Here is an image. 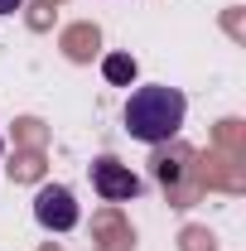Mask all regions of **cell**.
<instances>
[{
	"label": "cell",
	"mask_w": 246,
	"mask_h": 251,
	"mask_svg": "<svg viewBox=\"0 0 246 251\" xmlns=\"http://www.w3.org/2000/svg\"><path fill=\"white\" fill-rule=\"evenodd\" d=\"M0 155H5V135H0Z\"/></svg>",
	"instance_id": "6"
},
{
	"label": "cell",
	"mask_w": 246,
	"mask_h": 251,
	"mask_svg": "<svg viewBox=\"0 0 246 251\" xmlns=\"http://www.w3.org/2000/svg\"><path fill=\"white\" fill-rule=\"evenodd\" d=\"M188 116V97L169 82H150V87H135L125 101V130L130 140H145V145H164L179 135V126Z\"/></svg>",
	"instance_id": "1"
},
{
	"label": "cell",
	"mask_w": 246,
	"mask_h": 251,
	"mask_svg": "<svg viewBox=\"0 0 246 251\" xmlns=\"http://www.w3.org/2000/svg\"><path fill=\"white\" fill-rule=\"evenodd\" d=\"M20 5H25V0H0V20H5V15H15Z\"/></svg>",
	"instance_id": "5"
},
{
	"label": "cell",
	"mask_w": 246,
	"mask_h": 251,
	"mask_svg": "<svg viewBox=\"0 0 246 251\" xmlns=\"http://www.w3.org/2000/svg\"><path fill=\"white\" fill-rule=\"evenodd\" d=\"M34 218H39V227H49V232H73L77 218H82V208H77L73 188L44 184L39 193H34Z\"/></svg>",
	"instance_id": "3"
},
{
	"label": "cell",
	"mask_w": 246,
	"mask_h": 251,
	"mask_svg": "<svg viewBox=\"0 0 246 251\" xmlns=\"http://www.w3.org/2000/svg\"><path fill=\"white\" fill-rule=\"evenodd\" d=\"M101 77H106L111 87H130V82H135V58H130V53H106V58H101Z\"/></svg>",
	"instance_id": "4"
},
{
	"label": "cell",
	"mask_w": 246,
	"mask_h": 251,
	"mask_svg": "<svg viewBox=\"0 0 246 251\" xmlns=\"http://www.w3.org/2000/svg\"><path fill=\"white\" fill-rule=\"evenodd\" d=\"M92 188H97V198H106V203H130V198L145 193L140 174L130 164H121V159H111V155L92 159Z\"/></svg>",
	"instance_id": "2"
}]
</instances>
